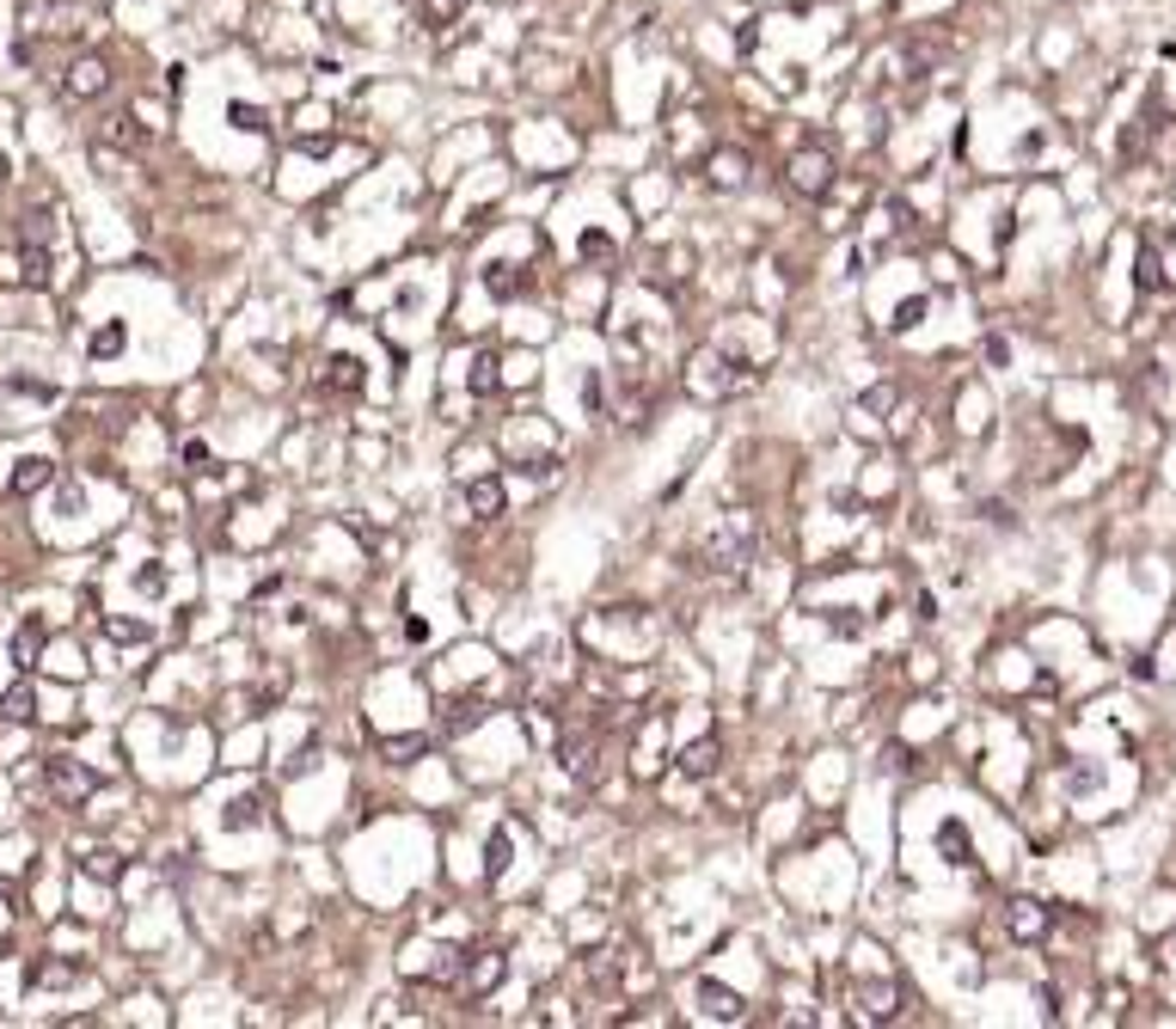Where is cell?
Masks as SVG:
<instances>
[{
	"label": "cell",
	"mask_w": 1176,
	"mask_h": 1029,
	"mask_svg": "<svg viewBox=\"0 0 1176 1029\" xmlns=\"http://www.w3.org/2000/svg\"><path fill=\"white\" fill-rule=\"evenodd\" d=\"M361 381H368V374H361L356 356H331V362H325V386H331V393H361Z\"/></svg>",
	"instance_id": "5bb4252c"
},
{
	"label": "cell",
	"mask_w": 1176,
	"mask_h": 1029,
	"mask_svg": "<svg viewBox=\"0 0 1176 1029\" xmlns=\"http://www.w3.org/2000/svg\"><path fill=\"white\" fill-rule=\"evenodd\" d=\"M938 846H944V858H949V864H962V870H974V846H968V827L944 821V827H938Z\"/></svg>",
	"instance_id": "2e32d148"
},
{
	"label": "cell",
	"mask_w": 1176,
	"mask_h": 1029,
	"mask_svg": "<svg viewBox=\"0 0 1176 1029\" xmlns=\"http://www.w3.org/2000/svg\"><path fill=\"white\" fill-rule=\"evenodd\" d=\"M503 864H509V827H496V839H491V864H484V870H491V877H503Z\"/></svg>",
	"instance_id": "cb8c5ba5"
},
{
	"label": "cell",
	"mask_w": 1176,
	"mask_h": 1029,
	"mask_svg": "<svg viewBox=\"0 0 1176 1029\" xmlns=\"http://www.w3.org/2000/svg\"><path fill=\"white\" fill-rule=\"evenodd\" d=\"M1006 925H1011V937L1017 944H1036V937H1048V925H1054V914H1048L1042 901H1011V914H1006Z\"/></svg>",
	"instance_id": "8992f818"
},
{
	"label": "cell",
	"mask_w": 1176,
	"mask_h": 1029,
	"mask_svg": "<svg viewBox=\"0 0 1176 1029\" xmlns=\"http://www.w3.org/2000/svg\"><path fill=\"white\" fill-rule=\"evenodd\" d=\"M1134 283H1139V288H1164V264H1158V251H1152V246L1139 251V270H1134Z\"/></svg>",
	"instance_id": "d6986e66"
},
{
	"label": "cell",
	"mask_w": 1176,
	"mask_h": 1029,
	"mask_svg": "<svg viewBox=\"0 0 1176 1029\" xmlns=\"http://www.w3.org/2000/svg\"><path fill=\"white\" fill-rule=\"evenodd\" d=\"M135 589H141V594H160V589H166V571H160V564H148V571L135 576Z\"/></svg>",
	"instance_id": "4316f807"
},
{
	"label": "cell",
	"mask_w": 1176,
	"mask_h": 1029,
	"mask_svg": "<svg viewBox=\"0 0 1176 1029\" xmlns=\"http://www.w3.org/2000/svg\"><path fill=\"white\" fill-rule=\"evenodd\" d=\"M729 356H693V368H686V386H693V399H729L736 386H748V374H729Z\"/></svg>",
	"instance_id": "6da1fadb"
},
{
	"label": "cell",
	"mask_w": 1176,
	"mask_h": 1029,
	"mask_svg": "<svg viewBox=\"0 0 1176 1029\" xmlns=\"http://www.w3.org/2000/svg\"><path fill=\"white\" fill-rule=\"evenodd\" d=\"M717 184H741V153H717Z\"/></svg>",
	"instance_id": "484cf974"
},
{
	"label": "cell",
	"mask_w": 1176,
	"mask_h": 1029,
	"mask_svg": "<svg viewBox=\"0 0 1176 1029\" xmlns=\"http://www.w3.org/2000/svg\"><path fill=\"white\" fill-rule=\"evenodd\" d=\"M19 283L25 288H50V246H43V239H25L19 246Z\"/></svg>",
	"instance_id": "30bf717a"
},
{
	"label": "cell",
	"mask_w": 1176,
	"mask_h": 1029,
	"mask_svg": "<svg viewBox=\"0 0 1176 1029\" xmlns=\"http://www.w3.org/2000/svg\"><path fill=\"white\" fill-rule=\"evenodd\" d=\"M852 1005L871 1024H889L894 1011H901V980H852Z\"/></svg>",
	"instance_id": "277c9868"
},
{
	"label": "cell",
	"mask_w": 1176,
	"mask_h": 1029,
	"mask_svg": "<svg viewBox=\"0 0 1176 1029\" xmlns=\"http://www.w3.org/2000/svg\"><path fill=\"white\" fill-rule=\"evenodd\" d=\"M466 509H473L478 521H496V514H503V484H496V478H473V484H466Z\"/></svg>",
	"instance_id": "8fae6325"
},
{
	"label": "cell",
	"mask_w": 1176,
	"mask_h": 1029,
	"mask_svg": "<svg viewBox=\"0 0 1176 1029\" xmlns=\"http://www.w3.org/2000/svg\"><path fill=\"white\" fill-rule=\"evenodd\" d=\"M105 86H111V74H105V61L98 56H80L74 68H68V93L74 98H98Z\"/></svg>",
	"instance_id": "ba28073f"
},
{
	"label": "cell",
	"mask_w": 1176,
	"mask_h": 1029,
	"mask_svg": "<svg viewBox=\"0 0 1176 1029\" xmlns=\"http://www.w3.org/2000/svg\"><path fill=\"white\" fill-rule=\"evenodd\" d=\"M50 478H56V466H50V459H19V472H13V496H31V491H43V484H50Z\"/></svg>",
	"instance_id": "9a60e30c"
},
{
	"label": "cell",
	"mask_w": 1176,
	"mask_h": 1029,
	"mask_svg": "<svg viewBox=\"0 0 1176 1029\" xmlns=\"http://www.w3.org/2000/svg\"><path fill=\"white\" fill-rule=\"evenodd\" d=\"M105 631H111L117 644H141L148 637V626H135V619H105Z\"/></svg>",
	"instance_id": "603a6c76"
},
{
	"label": "cell",
	"mask_w": 1176,
	"mask_h": 1029,
	"mask_svg": "<svg viewBox=\"0 0 1176 1029\" xmlns=\"http://www.w3.org/2000/svg\"><path fill=\"white\" fill-rule=\"evenodd\" d=\"M184 466L190 472H209V448L203 441H184Z\"/></svg>",
	"instance_id": "83f0119b"
},
{
	"label": "cell",
	"mask_w": 1176,
	"mask_h": 1029,
	"mask_svg": "<svg viewBox=\"0 0 1176 1029\" xmlns=\"http://www.w3.org/2000/svg\"><path fill=\"white\" fill-rule=\"evenodd\" d=\"M80 980V962H31V987H68Z\"/></svg>",
	"instance_id": "ac0fdd59"
},
{
	"label": "cell",
	"mask_w": 1176,
	"mask_h": 1029,
	"mask_svg": "<svg viewBox=\"0 0 1176 1029\" xmlns=\"http://www.w3.org/2000/svg\"><path fill=\"white\" fill-rule=\"evenodd\" d=\"M496 980H503V956H496V950H484V956H473V969H460V980H454V987L466 992V999H484V992H491Z\"/></svg>",
	"instance_id": "52a82bcc"
},
{
	"label": "cell",
	"mask_w": 1176,
	"mask_h": 1029,
	"mask_svg": "<svg viewBox=\"0 0 1176 1029\" xmlns=\"http://www.w3.org/2000/svg\"><path fill=\"white\" fill-rule=\"evenodd\" d=\"M454 6H460V0H429V13H436V19H448Z\"/></svg>",
	"instance_id": "f1b7e54d"
},
{
	"label": "cell",
	"mask_w": 1176,
	"mask_h": 1029,
	"mask_svg": "<svg viewBox=\"0 0 1176 1029\" xmlns=\"http://www.w3.org/2000/svg\"><path fill=\"white\" fill-rule=\"evenodd\" d=\"M43 784H50L61 802H86L98 779H93V772H86L80 760H68V754H50V760H43Z\"/></svg>",
	"instance_id": "7a4b0ae2"
},
{
	"label": "cell",
	"mask_w": 1176,
	"mask_h": 1029,
	"mask_svg": "<svg viewBox=\"0 0 1176 1029\" xmlns=\"http://www.w3.org/2000/svg\"><path fill=\"white\" fill-rule=\"evenodd\" d=\"M717 760H723L717 736H705V742H693V747L681 754V772H686V779H711V772H717Z\"/></svg>",
	"instance_id": "4fadbf2b"
},
{
	"label": "cell",
	"mask_w": 1176,
	"mask_h": 1029,
	"mask_svg": "<svg viewBox=\"0 0 1176 1029\" xmlns=\"http://www.w3.org/2000/svg\"><path fill=\"white\" fill-rule=\"evenodd\" d=\"M791 184H797L803 196H828V191H834V153H828V148H803L797 160H791Z\"/></svg>",
	"instance_id": "3957f363"
},
{
	"label": "cell",
	"mask_w": 1176,
	"mask_h": 1029,
	"mask_svg": "<svg viewBox=\"0 0 1176 1029\" xmlns=\"http://www.w3.org/2000/svg\"><path fill=\"white\" fill-rule=\"evenodd\" d=\"M38 656H43V626L31 619V626H19V637H13V662H19V668H38Z\"/></svg>",
	"instance_id": "e0dca14e"
},
{
	"label": "cell",
	"mask_w": 1176,
	"mask_h": 1029,
	"mask_svg": "<svg viewBox=\"0 0 1176 1029\" xmlns=\"http://www.w3.org/2000/svg\"><path fill=\"white\" fill-rule=\"evenodd\" d=\"M31 717H38V692H31V686H6V692H0V724H31Z\"/></svg>",
	"instance_id": "7c38bea8"
},
{
	"label": "cell",
	"mask_w": 1176,
	"mask_h": 1029,
	"mask_svg": "<svg viewBox=\"0 0 1176 1029\" xmlns=\"http://www.w3.org/2000/svg\"><path fill=\"white\" fill-rule=\"evenodd\" d=\"M80 870H86V877H98V882H111V877H117V858H111V852H86V858H80Z\"/></svg>",
	"instance_id": "ffe728a7"
},
{
	"label": "cell",
	"mask_w": 1176,
	"mask_h": 1029,
	"mask_svg": "<svg viewBox=\"0 0 1176 1029\" xmlns=\"http://www.w3.org/2000/svg\"><path fill=\"white\" fill-rule=\"evenodd\" d=\"M926 306H931L926 294H913V301H901V306H894V331H907V325H919V319H926Z\"/></svg>",
	"instance_id": "44dd1931"
},
{
	"label": "cell",
	"mask_w": 1176,
	"mask_h": 1029,
	"mask_svg": "<svg viewBox=\"0 0 1176 1029\" xmlns=\"http://www.w3.org/2000/svg\"><path fill=\"white\" fill-rule=\"evenodd\" d=\"M117 349H123V325H105L93 338V356H117Z\"/></svg>",
	"instance_id": "d4e9b609"
},
{
	"label": "cell",
	"mask_w": 1176,
	"mask_h": 1029,
	"mask_svg": "<svg viewBox=\"0 0 1176 1029\" xmlns=\"http://www.w3.org/2000/svg\"><path fill=\"white\" fill-rule=\"evenodd\" d=\"M699 1005L711 1011V1017H723V1024H741V1017H748V1005H741L729 987H717V980H699Z\"/></svg>",
	"instance_id": "9c48e42d"
},
{
	"label": "cell",
	"mask_w": 1176,
	"mask_h": 1029,
	"mask_svg": "<svg viewBox=\"0 0 1176 1029\" xmlns=\"http://www.w3.org/2000/svg\"><path fill=\"white\" fill-rule=\"evenodd\" d=\"M473 393H496V356H478L473 362Z\"/></svg>",
	"instance_id": "7402d4cb"
},
{
	"label": "cell",
	"mask_w": 1176,
	"mask_h": 1029,
	"mask_svg": "<svg viewBox=\"0 0 1176 1029\" xmlns=\"http://www.w3.org/2000/svg\"><path fill=\"white\" fill-rule=\"evenodd\" d=\"M662 747H668V724H662V717H644V729H638V754H631V772H638V779H656Z\"/></svg>",
	"instance_id": "5b68a950"
}]
</instances>
